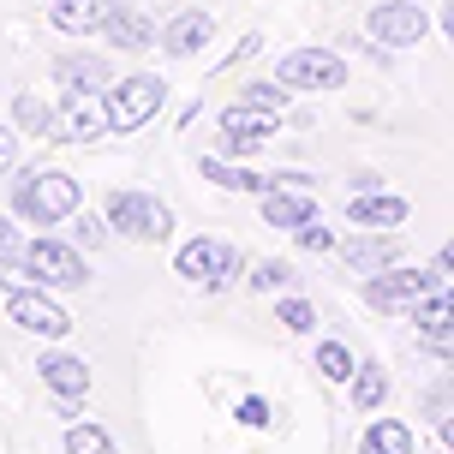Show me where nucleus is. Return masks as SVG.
<instances>
[{
	"mask_svg": "<svg viewBox=\"0 0 454 454\" xmlns=\"http://www.w3.org/2000/svg\"><path fill=\"white\" fill-rule=\"evenodd\" d=\"M84 209V185L67 168H19L12 174V215L30 227H67Z\"/></svg>",
	"mask_w": 454,
	"mask_h": 454,
	"instance_id": "obj_1",
	"label": "nucleus"
},
{
	"mask_svg": "<svg viewBox=\"0 0 454 454\" xmlns=\"http://www.w3.org/2000/svg\"><path fill=\"white\" fill-rule=\"evenodd\" d=\"M6 317L19 323L24 335H36V340H67L72 335V311L48 294V287H19V294H6Z\"/></svg>",
	"mask_w": 454,
	"mask_h": 454,
	"instance_id": "obj_2",
	"label": "nucleus"
},
{
	"mask_svg": "<svg viewBox=\"0 0 454 454\" xmlns=\"http://www.w3.org/2000/svg\"><path fill=\"white\" fill-rule=\"evenodd\" d=\"M108 227H114V233H126V239L156 246V239H168L174 215H168V204H156L150 192H114V198H108Z\"/></svg>",
	"mask_w": 454,
	"mask_h": 454,
	"instance_id": "obj_3",
	"label": "nucleus"
},
{
	"mask_svg": "<svg viewBox=\"0 0 454 454\" xmlns=\"http://www.w3.org/2000/svg\"><path fill=\"white\" fill-rule=\"evenodd\" d=\"M108 120H114V132H137V126H144V120H150V114L161 108V78L156 72H132V78H114L108 90Z\"/></svg>",
	"mask_w": 454,
	"mask_h": 454,
	"instance_id": "obj_4",
	"label": "nucleus"
},
{
	"mask_svg": "<svg viewBox=\"0 0 454 454\" xmlns=\"http://www.w3.org/2000/svg\"><path fill=\"white\" fill-rule=\"evenodd\" d=\"M24 257H30V270H36V281H43L48 294H54V287H84V281H90V270H84V251L72 246V239L36 233V239L24 246Z\"/></svg>",
	"mask_w": 454,
	"mask_h": 454,
	"instance_id": "obj_5",
	"label": "nucleus"
},
{
	"mask_svg": "<svg viewBox=\"0 0 454 454\" xmlns=\"http://www.w3.org/2000/svg\"><path fill=\"white\" fill-rule=\"evenodd\" d=\"M239 263H246V257H239L233 246H222V239H185L180 257H174V270H180L185 281H204V287H215V294L239 281Z\"/></svg>",
	"mask_w": 454,
	"mask_h": 454,
	"instance_id": "obj_6",
	"label": "nucleus"
},
{
	"mask_svg": "<svg viewBox=\"0 0 454 454\" xmlns=\"http://www.w3.org/2000/svg\"><path fill=\"white\" fill-rule=\"evenodd\" d=\"M102 132H114V120H108V96L67 90V102H60V137H67V144H96Z\"/></svg>",
	"mask_w": 454,
	"mask_h": 454,
	"instance_id": "obj_7",
	"label": "nucleus"
},
{
	"mask_svg": "<svg viewBox=\"0 0 454 454\" xmlns=\"http://www.w3.org/2000/svg\"><path fill=\"white\" fill-rule=\"evenodd\" d=\"M425 294H436V275H419V270H388V275H371L364 281V299L377 311H401V305H419Z\"/></svg>",
	"mask_w": 454,
	"mask_h": 454,
	"instance_id": "obj_8",
	"label": "nucleus"
},
{
	"mask_svg": "<svg viewBox=\"0 0 454 454\" xmlns=\"http://www.w3.org/2000/svg\"><path fill=\"white\" fill-rule=\"evenodd\" d=\"M36 383H43L48 395L84 401V395H90V364L78 359V353H60V347H48V353H36Z\"/></svg>",
	"mask_w": 454,
	"mask_h": 454,
	"instance_id": "obj_9",
	"label": "nucleus"
},
{
	"mask_svg": "<svg viewBox=\"0 0 454 454\" xmlns=\"http://www.w3.org/2000/svg\"><path fill=\"white\" fill-rule=\"evenodd\" d=\"M54 84H60V90L102 96L114 84V72H108V60H102V54H84V48H78V54H60V60H54Z\"/></svg>",
	"mask_w": 454,
	"mask_h": 454,
	"instance_id": "obj_10",
	"label": "nucleus"
},
{
	"mask_svg": "<svg viewBox=\"0 0 454 454\" xmlns=\"http://www.w3.org/2000/svg\"><path fill=\"white\" fill-rule=\"evenodd\" d=\"M114 6H120V0H54L48 19L60 24L67 36H102V24L114 19Z\"/></svg>",
	"mask_w": 454,
	"mask_h": 454,
	"instance_id": "obj_11",
	"label": "nucleus"
},
{
	"mask_svg": "<svg viewBox=\"0 0 454 454\" xmlns=\"http://www.w3.org/2000/svg\"><path fill=\"white\" fill-rule=\"evenodd\" d=\"M359 454H419L407 419H371V431L359 436Z\"/></svg>",
	"mask_w": 454,
	"mask_h": 454,
	"instance_id": "obj_12",
	"label": "nucleus"
},
{
	"mask_svg": "<svg viewBox=\"0 0 454 454\" xmlns=\"http://www.w3.org/2000/svg\"><path fill=\"white\" fill-rule=\"evenodd\" d=\"M281 84L329 90V84H340V60H329V54H294V60H281Z\"/></svg>",
	"mask_w": 454,
	"mask_h": 454,
	"instance_id": "obj_13",
	"label": "nucleus"
},
{
	"mask_svg": "<svg viewBox=\"0 0 454 454\" xmlns=\"http://www.w3.org/2000/svg\"><path fill=\"white\" fill-rule=\"evenodd\" d=\"M209 30H215V24H209L204 12H180L174 24H161V36H156V43L168 48L174 60H180V54H198V48L209 43Z\"/></svg>",
	"mask_w": 454,
	"mask_h": 454,
	"instance_id": "obj_14",
	"label": "nucleus"
},
{
	"mask_svg": "<svg viewBox=\"0 0 454 454\" xmlns=\"http://www.w3.org/2000/svg\"><path fill=\"white\" fill-rule=\"evenodd\" d=\"M12 126L30 132V137H60V108H48L43 96L19 90V96H12Z\"/></svg>",
	"mask_w": 454,
	"mask_h": 454,
	"instance_id": "obj_15",
	"label": "nucleus"
},
{
	"mask_svg": "<svg viewBox=\"0 0 454 454\" xmlns=\"http://www.w3.org/2000/svg\"><path fill=\"white\" fill-rule=\"evenodd\" d=\"M102 36H108L114 48H150L156 43V24L144 19V12H132V6H114V19L102 24Z\"/></svg>",
	"mask_w": 454,
	"mask_h": 454,
	"instance_id": "obj_16",
	"label": "nucleus"
},
{
	"mask_svg": "<svg viewBox=\"0 0 454 454\" xmlns=\"http://www.w3.org/2000/svg\"><path fill=\"white\" fill-rule=\"evenodd\" d=\"M263 222L270 227H305V222H317V209H311V198H287L275 185V192H263Z\"/></svg>",
	"mask_w": 454,
	"mask_h": 454,
	"instance_id": "obj_17",
	"label": "nucleus"
},
{
	"mask_svg": "<svg viewBox=\"0 0 454 454\" xmlns=\"http://www.w3.org/2000/svg\"><path fill=\"white\" fill-rule=\"evenodd\" d=\"M371 30H377L383 43L407 48V43H419V30H425V19H419V12H407V6H383V12L371 19Z\"/></svg>",
	"mask_w": 454,
	"mask_h": 454,
	"instance_id": "obj_18",
	"label": "nucleus"
},
{
	"mask_svg": "<svg viewBox=\"0 0 454 454\" xmlns=\"http://www.w3.org/2000/svg\"><path fill=\"white\" fill-rule=\"evenodd\" d=\"M395 257H401V246H395V239H371V233H364V239H353V246H347V263H353V270H364V275L388 270V263H395Z\"/></svg>",
	"mask_w": 454,
	"mask_h": 454,
	"instance_id": "obj_19",
	"label": "nucleus"
},
{
	"mask_svg": "<svg viewBox=\"0 0 454 454\" xmlns=\"http://www.w3.org/2000/svg\"><path fill=\"white\" fill-rule=\"evenodd\" d=\"M263 132H275V126H270V120H257V114H246V108L222 114V144H227V150H251Z\"/></svg>",
	"mask_w": 454,
	"mask_h": 454,
	"instance_id": "obj_20",
	"label": "nucleus"
},
{
	"mask_svg": "<svg viewBox=\"0 0 454 454\" xmlns=\"http://www.w3.org/2000/svg\"><path fill=\"white\" fill-rule=\"evenodd\" d=\"M383 401H388L383 364H359V371H353V407H359V412H377Z\"/></svg>",
	"mask_w": 454,
	"mask_h": 454,
	"instance_id": "obj_21",
	"label": "nucleus"
},
{
	"mask_svg": "<svg viewBox=\"0 0 454 454\" xmlns=\"http://www.w3.org/2000/svg\"><path fill=\"white\" fill-rule=\"evenodd\" d=\"M353 222L359 227H395V222H407V204L401 198H353Z\"/></svg>",
	"mask_w": 454,
	"mask_h": 454,
	"instance_id": "obj_22",
	"label": "nucleus"
},
{
	"mask_svg": "<svg viewBox=\"0 0 454 454\" xmlns=\"http://www.w3.org/2000/svg\"><path fill=\"white\" fill-rule=\"evenodd\" d=\"M60 449L67 454H114V436L102 431V425H90V419H78V425H67Z\"/></svg>",
	"mask_w": 454,
	"mask_h": 454,
	"instance_id": "obj_23",
	"label": "nucleus"
},
{
	"mask_svg": "<svg viewBox=\"0 0 454 454\" xmlns=\"http://www.w3.org/2000/svg\"><path fill=\"white\" fill-rule=\"evenodd\" d=\"M317 371L329 377V383H353V371H359V359L340 347V340H317Z\"/></svg>",
	"mask_w": 454,
	"mask_h": 454,
	"instance_id": "obj_24",
	"label": "nucleus"
},
{
	"mask_svg": "<svg viewBox=\"0 0 454 454\" xmlns=\"http://www.w3.org/2000/svg\"><path fill=\"white\" fill-rule=\"evenodd\" d=\"M412 323H419V335H425V329L454 323V287H449V294H425L419 305H412Z\"/></svg>",
	"mask_w": 454,
	"mask_h": 454,
	"instance_id": "obj_25",
	"label": "nucleus"
},
{
	"mask_svg": "<svg viewBox=\"0 0 454 454\" xmlns=\"http://www.w3.org/2000/svg\"><path fill=\"white\" fill-rule=\"evenodd\" d=\"M72 246H78V251H96V246H108V233H114V227H108V215H90V209H78V215H72Z\"/></svg>",
	"mask_w": 454,
	"mask_h": 454,
	"instance_id": "obj_26",
	"label": "nucleus"
},
{
	"mask_svg": "<svg viewBox=\"0 0 454 454\" xmlns=\"http://www.w3.org/2000/svg\"><path fill=\"white\" fill-rule=\"evenodd\" d=\"M246 281L257 287V294H281V287H294L299 275H294V263H275V257H270V263H257Z\"/></svg>",
	"mask_w": 454,
	"mask_h": 454,
	"instance_id": "obj_27",
	"label": "nucleus"
},
{
	"mask_svg": "<svg viewBox=\"0 0 454 454\" xmlns=\"http://www.w3.org/2000/svg\"><path fill=\"white\" fill-rule=\"evenodd\" d=\"M275 323H287L294 335H311V329H317V311H311L305 299H281V305H275Z\"/></svg>",
	"mask_w": 454,
	"mask_h": 454,
	"instance_id": "obj_28",
	"label": "nucleus"
},
{
	"mask_svg": "<svg viewBox=\"0 0 454 454\" xmlns=\"http://www.w3.org/2000/svg\"><path fill=\"white\" fill-rule=\"evenodd\" d=\"M449 412H454V377H442L436 388H425V419H431V425H442Z\"/></svg>",
	"mask_w": 454,
	"mask_h": 454,
	"instance_id": "obj_29",
	"label": "nucleus"
},
{
	"mask_svg": "<svg viewBox=\"0 0 454 454\" xmlns=\"http://www.w3.org/2000/svg\"><path fill=\"white\" fill-rule=\"evenodd\" d=\"M419 347H425V353H436V359H454V323L425 329V335H419Z\"/></svg>",
	"mask_w": 454,
	"mask_h": 454,
	"instance_id": "obj_30",
	"label": "nucleus"
},
{
	"mask_svg": "<svg viewBox=\"0 0 454 454\" xmlns=\"http://www.w3.org/2000/svg\"><path fill=\"white\" fill-rule=\"evenodd\" d=\"M19 168V126H0V174Z\"/></svg>",
	"mask_w": 454,
	"mask_h": 454,
	"instance_id": "obj_31",
	"label": "nucleus"
},
{
	"mask_svg": "<svg viewBox=\"0 0 454 454\" xmlns=\"http://www.w3.org/2000/svg\"><path fill=\"white\" fill-rule=\"evenodd\" d=\"M30 239H24V227H19V215H0V251H24Z\"/></svg>",
	"mask_w": 454,
	"mask_h": 454,
	"instance_id": "obj_32",
	"label": "nucleus"
},
{
	"mask_svg": "<svg viewBox=\"0 0 454 454\" xmlns=\"http://www.w3.org/2000/svg\"><path fill=\"white\" fill-rule=\"evenodd\" d=\"M239 425H251V431H263V425H270V407H263L257 395H251V401H239Z\"/></svg>",
	"mask_w": 454,
	"mask_h": 454,
	"instance_id": "obj_33",
	"label": "nucleus"
},
{
	"mask_svg": "<svg viewBox=\"0 0 454 454\" xmlns=\"http://www.w3.org/2000/svg\"><path fill=\"white\" fill-rule=\"evenodd\" d=\"M299 246H311V251H329V246H335V239H329V227L305 222V227H299Z\"/></svg>",
	"mask_w": 454,
	"mask_h": 454,
	"instance_id": "obj_34",
	"label": "nucleus"
},
{
	"mask_svg": "<svg viewBox=\"0 0 454 454\" xmlns=\"http://www.w3.org/2000/svg\"><path fill=\"white\" fill-rule=\"evenodd\" d=\"M436 436H442V449L454 454V412H449V419H442V425H436Z\"/></svg>",
	"mask_w": 454,
	"mask_h": 454,
	"instance_id": "obj_35",
	"label": "nucleus"
},
{
	"mask_svg": "<svg viewBox=\"0 0 454 454\" xmlns=\"http://www.w3.org/2000/svg\"><path fill=\"white\" fill-rule=\"evenodd\" d=\"M436 270H449V275H454V239L442 246V257H436Z\"/></svg>",
	"mask_w": 454,
	"mask_h": 454,
	"instance_id": "obj_36",
	"label": "nucleus"
}]
</instances>
